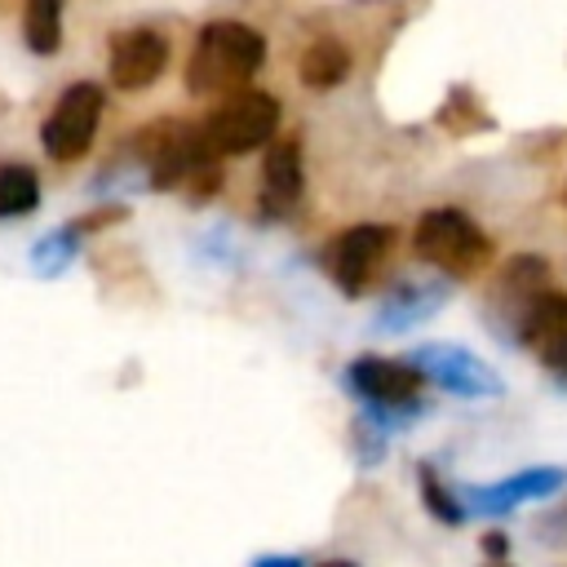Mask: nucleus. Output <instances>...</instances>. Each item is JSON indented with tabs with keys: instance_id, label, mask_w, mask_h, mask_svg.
Returning <instances> with one entry per match:
<instances>
[{
	"instance_id": "nucleus-1",
	"label": "nucleus",
	"mask_w": 567,
	"mask_h": 567,
	"mask_svg": "<svg viewBox=\"0 0 567 567\" xmlns=\"http://www.w3.org/2000/svg\"><path fill=\"white\" fill-rule=\"evenodd\" d=\"M133 146H137V164L146 168V182L159 190L186 182L195 199H204L217 186V159L204 146V133L186 120H151Z\"/></svg>"
},
{
	"instance_id": "nucleus-2",
	"label": "nucleus",
	"mask_w": 567,
	"mask_h": 567,
	"mask_svg": "<svg viewBox=\"0 0 567 567\" xmlns=\"http://www.w3.org/2000/svg\"><path fill=\"white\" fill-rule=\"evenodd\" d=\"M266 62V40L257 27L248 22H208L195 35V49L186 58V89L190 93H221V89H239L257 75V66Z\"/></svg>"
},
{
	"instance_id": "nucleus-3",
	"label": "nucleus",
	"mask_w": 567,
	"mask_h": 567,
	"mask_svg": "<svg viewBox=\"0 0 567 567\" xmlns=\"http://www.w3.org/2000/svg\"><path fill=\"white\" fill-rule=\"evenodd\" d=\"M412 248H416V257H425L430 266H439L452 279H474L492 261V239L461 208H430V213H421Z\"/></svg>"
},
{
	"instance_id": "nucleus-4",
	"label": "nucleus",
	"mask_w": 567,
	"mask_h": 567,
	"mask_svg": "<svg viewBox=\"0 0 567 567\" xmlns=\"http://www.w3.org/2000/svg\"><path fill=\"white\" fill-rule=\"evenodd\" d=\"M275 128H279V102L261 89H244V93L226 97L199 124L204 146L213 155H248V151L266 146L275 137Z\"/></svg>"
},
{
	"instance_id": "nucleus-5",
	"label": "nucleus",
	"mask_w": 567,
	"mask_h": 567,
	"mask_svg": "<svg viewBox=\"0 0 567 567\" xmlns=\"http://www.w3.org/2000/svg\"><path fill=\"white\" fill-rule=\"evenodd\" d=\"M102 106H106V97H102V89L93 80L66 84V93L53 102V111L40 124V146L49 151V159H62V164L80 159L97 137Z\"/></svg>"
},
{
	"instance_id": "nucleus-6",
	"label": "nucleus",
	"mask_w": 567,
	"mask_h": 567,
	"mask_svg": "<svg viewBox=\"0 0 567 567\" xmlns=\"http://www.w3.org/2000/svg\"><path fill=\"white\" fill-rule=\"evenodd\" d=\"M394 248V230L381 226V221H359L350 230H341L328 252H323V270L332 275V284L346 292V297H359L368 292V284L381 275L385 257Z\"/></svg>"
},
{
	"instance_id": "nucleus-7",
	"label": "nucleus",
	"mask_w": 567,
	"mask_h": 567,
	"mask_svg": "<svg viewBox=\"0 0 567 567\" xmlns=\"http://www.w3.org/2000/svg\"><path fill=\"white\" fill-rule=\"evenodd\" d=\"M408 363L421 372V381H434L439 390H447V394H456V399H496V394H501V377H496L492 363H483L474 350L430 341V346H421Z\"/></svg>"
},
{
	"instance_id": "nucleus-8",
	"label": "nucleus",
	"mask_w": 567,
	"mask_h": 567,
	"mask_svg": "<svg viewBox=\"0 0 567 567\" xmlns=\"http://www.w3.org/2000/svg\"><path fill=\"white\" fill-rule=\"evenodd\" d=\"M346 385L368 403V412H416V394H421V372L408 359H381V354H363L346 368Z\"/></svg>"
},
{
	"instance_id": "nucleus-9",
	"label": "nucleus",
	"mask_w": 567,
	"mask_h": 567,
	"mask_svg": "<svg viewBox=\"0 0 567 567\" xmlns=\"http://www.w3.org/2000/svg\"><path fill=\"white\" fill-rule=\"evenodd\" d=\"M168 66V40L155 27H128L111 35V84L137 93L155 84Z\"/></svg>"
},
{
	"instance_id": "nucleus-10",
	"label": "nucleus",
	"mask_w": 567,
	"mask_h": 567,
	"mask_svg": "<svg viewBox=\"0 0 567 567\" xmlns=\"http://www.w3.org/2000/svg\"><path fill=\"white\" fill-rule=\"evenodd\" d=\"M567 483V474L558 465H536V470H518L509 478H496L487 487H465V505L470 514H509L527 501H540V496H554L558 487Z\"/></svg>"
},
{
	"instance_id": "nucleus-11",
	"label": "nucleus",
	"mask_w": 567,
	"mask_h": 567,
	"mask_svg": "<svg viewBox=\"0 0 567 567\" xmlns=\"http://www.w3.org/2000/svg\"><path fill=\"white\" fill-rule=\"evenodd\" d=\"M523 346L554 372H567V292H540L518 319Z\"/></svg>"
},
{
	"instance_id": "nucleus-12",
	"label": "nucleus",
	"mask_w": 567,
	"mask_h": 567,
	"mask_svg": "<svg viewBox=\"0 0 567 567\" xmlns=\"http://www.w3.org/2000/svg\"><path fill=\"white\" fill-rule=\"evenodd\" d=\"M301 151L297 142H279L266 151V164H261V213L266 217H284L297 208L301 199Z\"/></svg>"
},
{
	"instance_id": "nucleus-13",
	"label": "nucleus",
	"mask_w": 567,
	"mask_h": 567,
	"mask_svg": "<svg viewBox=\"0 0 567 567\" xmlns=\"http://www.w3.org/2000/svg\"><path fill=\"white\" fill-rule=\"evenodd\" d=\"M447 288L443 284H403L385 306L381 315L372 319L377 332H403V328H416L421 319H430L439 306H443Z\"/></svg>"
},
{
	"instance_id": "nucleus-14",
	"label": "nucleus",
	"mask_w": 567,
	"mask_h": 567,
	"mask_svg": "<svg viewBox=\"0 0 567 567\" xmlns=\"http://www.w3.org/2000/svg\"><path fill=\"white\" fill-rule=\"evenodd\" d=\"M350 75V53L337 40H315L301 53V84L306 89H337Z\"/></svg>"
},
{
	"instance_id": "nucleus-15",
	"label": "nucleus",
	"mask_w": 567,
	"mask_h": 567,
	"mask_svg": "<svg viewBox=\"0 0 567 567\" xmlns=\"http://www.w3.org/2000/svg\"><path fill=\"white\" fill-rule=\"evenodd\" d=\"M22 35H27V49L49 58L58 53L62 44V0H27V13H22Z\"/></svg>"
},
{
	"instance_id": "nucleus-16",
	"label": "nucleus",
	"mask_w": 567,
	"mask_h": 567,
	"mask_svg": "<svg viewBox=\"0 0 567 567\" xmlns=\"http://www.w3.org/2000/svg\"><path fill=\"white\" fill-rule=\"evenodd\" d=\"M40 208V177L27 164L0 168V217H27Z\"/></svg>"
},
{
	"instance_id": "nucleus-17",
	"label": "nucleus",
	"mask_w": 567,
	"mask_h": 567,
	"mask_svg": "<svg viewBox=\"0 0 567 567\" xmlns=\"http://www.w3.org/2000/svg\"><path fill=\"white\" fill-rule=\"evenodd\" d=\"M75 252H80V230L66 221L62 230L44 235V239L31 248V261H35V270H40V275H58Z\"/></svg>"
},
{
	"instance_id": "nucleus-18",
	"label": "nucleus",
	"mask_w": 567,
	"mask_h": 567,
	"mask_svg": "<svg viewBox=\"0 0 567 567\" xmlns=\"http://www.w3.org/2000/svg\"><path fill=\"white\" fill-rule=\"evenodd\" d=\"M421 501L430 505V514H439V518H443V523H452V527L470 518V514H465V505H461V501L439 483V474H434L430 465H421Z\"/></svg>"
},
{
	"instance_id": "nucleus-19",
	"label": "nucleus",
	"mask_w": 567,
	"mask_h": 567,
	"mask_svg": "<svg viewBox=\"0 0 567 567\" xmlns=\"http://www.w3.org/2000/svg\"><path fill=\"white\" fill-rule=\"evenodd\" d=\"M252 567H306V563H301V558H292V554H288V558H284V554H266V558H257Z\"/></svg>"
},
{
	"instance_id": "nucleus-20",
	"label": "nucleus",
	"mask_w": 567,
	"mask_h": 567,
	"mask_svg": "<svg viewBox=\"0 0 567 567\" xmlns=\"http://www.w3.org/2000/svg\"><path fill=\"white\" fill-rule=\"evenodd\" d=\"M483 549H487L492 558H501V554H505V536H501V532H496V536H487V540H483Z\"/></svg>"
},
{
	"instance_id": "nucleus-21",
	"label": "nucleus",
	"mask_w": 567,
	"mask_h": 567,
	"mask_svg": "<svg viewBox=\"0 0 567 567\" xmlns=\"http://www.w3.org/2000/svg\"><path fill=\"white\" fill-rule=\"evenodd\" d=\"M323 567H354V563H346V558H332V563H323Z\"/></svg>"
}]
</instances>
